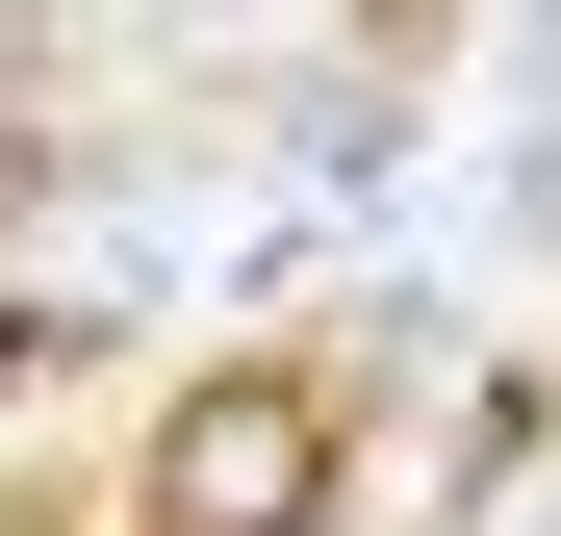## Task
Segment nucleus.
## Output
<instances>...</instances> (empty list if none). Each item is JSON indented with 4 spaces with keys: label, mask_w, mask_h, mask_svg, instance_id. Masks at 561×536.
I'll return each instance as SVG.
<instances>
[{
    "label": "nucleus",
    "mask_w": 561,
    "mask_h": 536,
    "mask_svg": "<svg viewBox=\"0 0 561 536\" xmlns=\"http://www.w3.org/2000/svg\"><path fill=\"white\" fill-rule=\"evenodd\" d=\"M307 511H332V384L230 357V384L153 409V536H307Z\"/></svg>",
    "instance_id": "obj_1"
}]
</instances>
